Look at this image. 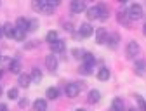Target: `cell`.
Listing matches in <instances>:
<instances>
[{
  "instance_id": "obj_20",
  "label": "cell",
  "mask_w": 146,
  "mask_h": 111,
  "mask_svg": "<svg viewBox=\"0 0 146 111\" xmlns=\"http://www.w3.org/2000/svg\"><path fill=\"white\" fill-rule=\"evenodd\" d=\"M87 19H99V11H98V5H96V7L87 9Z\"/></svg>"
},
{
  "instance_id": "obj_37",
  "label": "cell",
  "mask_w": 146,
  "mask_h": 111,
  "mask_svg": "<svg viewBox=\"0 0 146 111\" xmlns=\"http://www.w3.org/2000/svg\"><path fill=\"white\" fill-rule=\"evenodd\" d=\"M129 111H139V109H136V108H129Z\"/></svg>"
},
{
  "instance_id": "obj_9",
  "label": "cell",
  "mask_w": 146,
  "mask_h": 111,
  "mask_svg": "<svg viewBox=\"0 0 146 111\" xmlns=\"http://www.w3.org/2000/svg\"><path fill=\"white\" fill-rule=\"evenodd\" d=\"M118 42H120V35H118V33H110V35H108V40H106V45H108L110 49H117Z\"/></svg>"
},
{
  "instance_id": "obj_34",
  "label": "cell",
  "mask_w": 146,
  "mask_h": 111,
  "mask_svg": "<svg viewBox=\"0 0 146 111\" xmlns=\"http://www.w3.org/2000/svg\"><path fill=\"white\" fill-rule=\"evenodd\" d=\"M0 111H9L7 104H4V102H0Z\"/></svg>"
},
{
  "instance_id": "obj_30",
  "label": "cell",
  "mask_w": 146,
  "mask_h": 111,
  "mask_svg": "<svg viewBox=\"0 0 146 111\" xmlns=\"http://www.w3.org/2000/svg\"><path fill=\"white\" fill-rule=\"evenodd\" d=\"M84 61H85L87 64H94V63H96V59H94V54L85 52V56H84Z\"/></svg>"
},
{
  "instance_id": "obj_32",
  "label": "cell",
  "mask_w": 146,
  "mask_h": 111,
  "mask_svg": "<svg viewBox=\"0 0 146 111\" xmlns=\"http://www.w3.org/2000/svg\"><path fill=\"white\" fill-rule=\"evenodd\" d=\"M47 4H49L52 9H54V7H58V5L61 4V0H47Z\"/></svg>"
},
{
  "instance_id": "obj_24",
  "label": "cell",
  "mask_w": 146,
  "mask_h": 111,
  "mask_svg": "<svg viewBox=\"0 0 146 111\" xmlns=\"http://www.w3.org/2000/svg\"><path fill=\"white\" fill-rule=\"evenodd\" d=\"M9 69H11L12 73H19V71H21V63L17 61V59H12L11 64H9Z\"/></svg>"
},
{
  "instance_id": "obj_38",
  "label": "cell",
  "mask_w": 146,
  "mask_h": 111,
  "mask_svg": "<svg viewBox=\"0 0 146 111\" xmlns=\"http://www.w3.org/2000/svg\"><path fill=\"white\" fill-rule=\"evenodd\" d=\"M2 75H4V69H0V78H2Z\"/></svg>"
},
{
  "instance_id": "obj_3",
  "label": "cell",
  "mask_w": 146,
  "mask_h": 111,
  "mask_svg": "<svg viewBox=\"0 0 146 111\" xmlns=\"http://www.w3.org/2000/svg\"><path fill=\"white\" fill-rule=\"evenodd\" d=\"M125 54H127V57H129V59H134L136 56L139 54V44L134 42V40H131L129 44H127V47H125Z\"/></svg>"
},
{
  "instance_id": "obj_36",
  "label": "cell",
  "mask_w": 146,
  "mask_h": 111,
  "mask_svg": "<svg viewBox=\"0 0 146 111\" xmlns=\"http://www.w3.org/2000/svg\"><path fill=\"white\" fill-rule=\"evenodd\" d=\"M143 33H144V35H146V24H144V26H143Z\"/></svg>"
},
{
  "instance_id": "obj_7",
  "label": "cell",
  "mask_w": 146,
  "mask_h": 111,
  "mask_svg": "<svg viewBox=\"0 0 146 111\" xmlns=\"http://www.w3.org/2000/svg\"><path fill=\"white\" fill-rule=\"evenodd\" d=\"M134 73L137 77H143V75H146V61H143V59H137L136 63H134Z\"/></svg>"
},
{
  "instance_id": "obj_11",
  "label": "cell",
  "mask_w": 146,
  "mask_h": 111,
  "mask_svg": "<svg viewBox=\"0 0 146 111\" xmlns=\"http://www.w3.org/2000/svg\"><path fill=\"white\" fill-rule=\"evenodd\" d=\"M64 49H66V44H64L63 40H56L54 44H50V50H52V54H63Z\"/></svg>"
},
{
  "instance_id": "obj_41",
  "label": "cell",
  "mask_w": 146,
  "mask_h": 111,
  "mask_svg": "<svg viewBox=\"0 0 146 111\" xmlns=\"http://www.w3.org/2000/svg\"><path fill=\"white\" fill-rule=\"evenodd\" d=\"M77 111H85V109H77Z\"/></svg>"
},
{
  "instance_id": "obj_25",
  "label": "cell",
  "mask_w": 146,
  "mask_h": 111,
  "mask_svg": "<svg viewBox=\"0 0 146 111\" xmlns=\"http://www.w3.org/2000/svg\"><path fill=\"white\" fill-rule=\"evenodd\" d=\"M45 40H47L49 44H54L56 40H59V35H58V31H49V33L45 35Z\"/></svg>"
},
{
  "instance_id": "obj_13",
  "label": "cell",
  "mask_w": 146,
  "mask_h": 111,
  "mask_svg": "<svg viewBox=\"0 0 146 111\" xmlns=\"http://www.w3.org/2000/svg\"><path fill=\"white\" fill-rule=\"evenodd\" d=\"M30 78H31V83H40V80H42V71L38 68H33L31 73H30Z\"/></svg>"
},
{
  "instance_id": "obj_23",
  "label": "cell",
  "mask_w": 146,
  "mask_h": 111,
  "mask_svg": "<svg viewBox=\"0 0 146 111\" xmlns=\"http://www.w3.org/2000/svg\"><path fill=\"white\" fill-rule=\"evenodd\" d=\"M47 97L49 99H58L59 97V89H56V87H50V89H47Z\"/></svg>"
},
{
  "instance_id": "obj_4",
  "label": "cell",
  "mask_w": 146,
  "mask_h": 111,
  "mask_svg": "<svg viewBox=\"0 0 146 111\" xmlns=\"http://www.w3.org/2000/svg\"><path fill=\"white\" fill-rule=\"evenodd\" d=\"M70 9H71V12H73V14H80V12H84V11L87 9L85 0H71Z\"/></svg>"
},
{
  "instance_id": "obj_15",
  "label": "cell",
  "mask_w": 146,
  "mask_h": 111,
  "mask_svg": "<svg viewBox=\"0 0 146 111\" xmlns=\"http://www.w3.org/2000/svg\"><path fill=\"white\" fill-rule=\"evenodd\" d=\"M117 17H118V21H120L122 24H125V26H129V24H131V21H132L131 17H129V14H127L125 11H120V12L117 14Z\"/></svg>"
},
{
  "instance_id": "obj_18",
  "label": "cell",
  "mask_w": 146,
  "mask_h": 111,
  "mask_svg": "<svg viewBox=\"0 0 146 111\" xmlns=\"http://www.w3.org/2000/svg\"><path fill=\"white\" fill-rule=\"evenodd\" d=\"M17 83H19V87H23V89L30 87V83H31L30 75H25V73H21V75H19V80H17Z\"/></svg>"
},
{
  "instance_id": "obj_40",
  "label": "cell",
  "mask_w": 146,
  "mask_h": 111,
  "mask_svg": "<svg viewBox=\"0 0 146 111\" xmlns=\"http://www.w3.org/2000/svg\"><path fill=\"white\" fill-rule=\"evenodd\" d=\"M118 2H127V0H118Z\"/></svg>"
},
{
  "instance_id": "obj_14",
  "label": "cell",
  "mask_w": 146,
  "mask_h": 111,
  "mask_svg": "<svg viewBox=\"0 0 146 111\" xmlns=\"http://www.w3.org/2000/svg\"><path fill=\"white\" fill-rule=\"evenodd\" d=\"M111 111H125V104L120 97H115L111 102Z\"/></svg>"
},
{
  "instance_id": "obj_10",
  "label": "cell",
  "mask_w": 146,
  "mask_h": 111,
  "mask_svg": "<svg viewBox=\"0 0 146 111\" xmlns=\"http://www.w3.org/2000/svg\"><path fill=\"white\" fill-rule=\"evenodd\" d=\"M78 33H80V36H82V38H89V36H90V35H92V33H94V28H92V26H90L89 23H84V24L80 26V30H78Z\"/></svg>"
},
{
  "instance_id": "obj_19",
  "label": "cell",
  "mask_w": 146,
  "mask_h": 111,
  "mask_svg": "<svg viewBox=\"0 0 146 111\" xmlns=\"http://www.w3.org/2000/svg\"><path fill=\"white\" fill-rule=\"evenodd\" d=\"M98 80L99 82H106V80H110V69L108 68H101L99 71H98Z\"/></svg>"
},
{
  "instance_id": "obj_21",
  "label": "cell",
  "mask_w": 146,
  "mask_h": 111,
  "mask_svg": "<svg viewBox=\"0 0 146 111\" xmlns=\"http://www.w3.org/2000/svg\"><path fill=\"white\" fill-rule=\"evenodd\" d=\"M25 36H26V31H25V30H19V28H16V30H14V36H12L14 40L23 42V40H25Z\"/></svg>"
},
{
  "instance_id": "obj_8",
  "label": "cell",
  "mask_w": 146,
  "mask_h": 111,
  "mask_svg": "<svg viewBox=\"0 0 146 111\" xmlns=\"http://www.w3.org/2000/svg\"><path fill=\"white\" fill-rule=\"evenodd\" d=\"M108 31L104 30V28H99L98 31H96V42L99 44V45H106V40H108Z\"/></svg>"
},
{
  "instance_id": "obj_2",
  "label": "cell",
  "mask_w": 146,
  "mask_h": 111,
  "mask_svg": "<svg viewBox=\"0 0 146 111\" xmlns=\"http://www.w3.org/2000/svg\"><path fill=\"white\" fill-rule=\"evenodd\" d=\"M127 14H129V17H131L132 21H137V19H141V17L144 16L143 7H141L139 4H132V5L129 7V11H127Z\"/></svg>"
},
{
  "instance_id": "obj_39",
  "label": "cell",
  "mask_w": 146,
  "mask_h": 111,
  "mask_svg": "<svg viewBox=\"0 0 146 111\" xmlns=\"http://www.w3.org/2000/svg\"><path fill=\"white\" fill-rule=\"evenodd\" d=\"M2 92H4V90H2V87H0V96H2Z\"/></svg>"
},
{
  "instance_id": "obj_31",
  "label": "cell",
  "mask_w": 146,
  "mask_h": 111,
  "mask_svg": "<svg viewBox=\"0 0 146 111\" xmlns=\"http://www.w3.org/2000/svg\"><path fill=\"white\" fill-rule=\"evenodd\" d=\"M35 30H38V21L36 19L28 21V31H35Z\"/></svg>"
},
{
  "instance_id": "obj_27",
  "label": "cell",
  "mask_w": 146,
  "mask_h": 111,
  "mask_svg": "<svg viewBox=\"0 0 146 111\" xmlns=\"http://www.w3.org/2000/svg\"><path fill=\"white\" fill-rule=\"evenodd\" d=\"M92 66H94V64H87V63H84L78 69H80L82 75H90V73H92Z\"/></svg>"
},
{
  "instance_id": "obj_16",
  "label": "cell",
  "mask_w": 146,
  "mask_h": 111,
  "mask_svg": "<svg viewBox=\"0 0 146 111\" xmlns=\"http://www.w3.org/2000/svg\"><path fill=\"white\" fill-rule=\"evenodd\" d=\"M2 26H4V36H9V38H12V36H14V30H16V26H14L12 23H4Z\"/></svg>"
},
{
  "instance_id": "obj_12",
  "label": "cell",
  "mask_w": 146,
  "mask_h": 111,
  "mask_svg": "<svg viewBox=\"0 0 146 111\" xmlns=\"http://www.w3.org/2000/svg\"><path fill=\"white\" fill-rule=\"evenodd\" d=\"M99 99H101V92L96 90V89H94V90H90L89 94H87V101H89L90 104H96Z\"/></svg>"
},
{
  "instance_id": "obj_17",
  "label": "cell",
  "mask_w": 146,
  "mask_h": 111,
  "mask_svg": "<svg viewBox=\"0 0 146 111\" xmlns=\"http://www.w3.org/2000/svg\"><path fill=\"white\" fill-rule=\"evenodd\" d=\"M33 111H47V102L45 99H36L33 102Z\"/></svg>"
},
{
  "instance_id": "obj_29",
  "label": "cell",
  "mask_w": 146,
  "mask_h": 111,
  "mask_svg": "<svg viewBox=\"0 0 146 111\" xmlns=\"http://www.w3.org/2000/svg\"><path fill=\"white\" fill-rule=\"evenodd\" d=\"M7 97L9 99H17L19 97V90H17V87H12V89L7 90Z\"/></svg>"
},
{
  "instance_id": "obj_35",
  "label": "cell",
  "mask_w": 146,
  "mask_h": 111,
  "mask_svg": "<svg viewBox=\"0 0 146 111\" xmlns=\"http://www.w3.org/2000/svg\"><path fill=\"white\" fill-rule=\"evenodd\" d=\"M2 36H4V26L0 24V38H2Z\"/></svg>"
},
{
  "instance_id": "obj_42",
  "label": "cell",
  "mask_w": 146,
  "mask_h": 111,
  "mask_svg": "<svg viewBox=\"0 0 146 111\" xmlns=\"http://www.w3.org/2000/svg\"><path fill=\"white\" fill-rule=\"evenodd\" d=\"M144 111H146V109H144Z\"/></svg>"
},
{
  "instance_id": "obj_28",
  "label": "cell",
  "mask_w": 146,
  "mask_h": 111,
  "mask_svg": "<svg viewBox=\"0 0 146 111\" xmlns=\"http://www.w3.org/2000/svg\"><path fill=\"white\" fill-rule=\"evenodd\" d=\"M71 56H73V59H84L85 50L84 49H73L71 50Z\"/></svg>"
},
{
  "instance_id": "obj_26",
  "label": "cell",
  "mask_w": 146,
  "mask_h": 111,
  "mask_svg": "<svg viewBox=\"0 0 146 111\" xmlns=\"http://www.w3.org/2000/svg\"><path fill=\"white\" fill-rule=\"evenodd\" d=\"M16 28H19V30H25V31H28V21L25 19V17H19V19L16 21V24H14Z\"/></svg>"
},
{
  "instance_id": "obj_22",
  "label": "cell",
  "mask_w": 146,
  "mask_h": 111,
  "mask_svg": "<svg viewBox=\"0 0 146 111\" xmlns=\"http://www.w3.org/2000/svg\"><path fill=\"white\" fill-rule=\"evenodd\" d=\"M98 11H99V19H106L108 14H110L108 7H106L104 4H99V5H98Z\"/></svg>"
},
{
  "instance_id": "obj_33",
  "label": "cell",
  "mask_w": 146,
  "mask_h": 111,
  "mask_svg": "<svg viewBox=\"0 0 146 111\" xmlns=\"http://www.w3.org/2000/svg\"><path fill=\"white\" fill-rule=\"evenodd\" d=\"M137 104H139V109H141V111H144V109H146V102H144L139 96H137Z\"/></svg>"
},
{
  "instance_id": "obj_1",
  "label": "cell",
  "mask_w": 146,
  "mask_h": 111,
  "mask_svg": "<svg viewBox=\"0 0 146 111\" xmlns=\"http://www.w3.org/2000/svg\"><path fill=\"white\" fill-rule=\"evenodd\" d=\"M33 9L35 11H42L44 14H47V16H50L52 14V7L47 4V0H33Z\"/></svg>"
},
{
  "instance_id": "obj_5",
  "label": "cell",
  "mask_w": 146,
  "mask_h": 111,
  "mask_svg": "<svg viewBox=\"0 0 146 111\" xmlns=\"http://www.w3.org/2000/svg\"><path fill=\"white\" fill-rule=\"evenodd\" d=\"M64 92H66V96L68 97H77L78 94H80V85L78 83H68L66 85V89H64Z\"/></svg>"
},
{
  "instance_id": "obj_6",
  "label": "cell",
  "mask_w": 146,
  "mask_h": 111,
  "mask_svg": "<svg viewBox=\"0 0 146 111\" xmlns=\"http://www.w3.org/2000/svg\"><path fill=\"white\" fill-rule=\"evenodd\" d=\"M45 68L50 73H54V71L58 69V57L54 54H50V56H47V57H45Z\"/></svg>"
}]
</instances>
